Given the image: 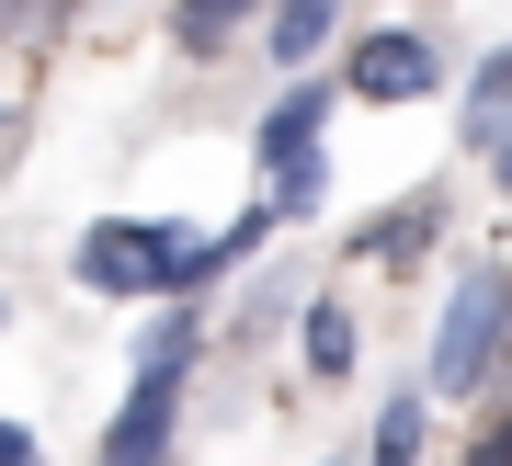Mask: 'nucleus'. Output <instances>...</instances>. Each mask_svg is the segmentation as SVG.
<instances>
[{
	"mask_svg": "<svg viewBox=\"0 0 512 466\" xmlns=\"http://www.w3.org/2000/svg\"><path fill=\"white\" fill-rule=\"evenodd\" d=\"M330 35H342V0H274V23H262V46H274L285 69H308Z\"/></svg>",
	"mask_w": 512,
	"mask_h": 466,
	"instance_id": "0eeeda50",
	"label": "nucleus"
},
{
	"mask_svg": "<svg viewBox=\"0 0 512 466\" xmlns=\"http://www.w3.org/2000/svg\"><path fill=\"white\" fill-rule=\"evenodd\" d=\"M171 410H183V376H137L114 432H103V466H160L171 455Z\"/></svg>",
	"mask_w": 512,
	"mask_h": 466,
	"instance_id": "39448f33",
	"label": "nucleus"
},
{
	"mask_svg": "<svg viewBox=\"0 0 512 466\" xmlns=\"http://www.w3.org/2000/svg\"><path fill=\"white\" fill-rule=\"evenodd\" d=\"M308 376H353V307H308Z\"/></svg>",
	"mask_w": 512,
	"mask_h": 466,
	"instance_id": "9b49d317",
	"label": "nucleus"
},
{
	"mask_svg": "<svg viewBox=\"0 0 512 466\" xmlns=\"http://www.w3.org/2000/svg\"><path fill=\"white\" fill-rule=\"evenodd\" d=\"M183 251L194 228H171V216H103V228H80L69 273L92 296H183Z\"/></svg>",
	"mask_w": 512,
	"mask_h": 466,
	"instance_id": "f03ea898",
	"label": "nucleus"
},
{
	"mask_svg": "<svg viewBox=\"0 0 512 466\" xmlns=\"http://www.w3.org/2000/svg\"><path fill=\"white\" fill-rule=\"evenodd\" d=\"M512 353V273L467 262L444 285V330H433V387L444 398H490V364Z\"/></svg>",
	"mask_w": 512,
	"mask_h": 466,
	"instance_id": "f257e3e1",
	"label": "nucleus"
},
{
	"mask_svg": "<svg viewBox=\"0 0 512 466\" xmlns=\"http://www.w3.org/2000/svg\"><path fill=\"white\" fill-rule=\"evenodd\" d=\"M490 182H501V194H512V126H501V148H490Z\"/></svg>",
	"mask_w": 512,
	"mask_h": 466,
	"instance_id": "2eb2a0df",
	"label": "nucleus"
},
{
	"mask_svg": "<svg viewBox=\"0 0 512 466\" xmlns=\"http://www.w3.org/2000/svg\"><path fill=\"white\" fill-rule=\"evenodd\" d=\"M342 91H353V103H433V91H444V57H433V35L387 23V35H365V46H353Z\"/></svg>",
	"mask_w": 512,
	"mask_h": 466,
	"instance_id": "20e7f679",
	"label": "nucleus"
},
{
	"mask_svg": "<svg viewBox=\"0 0 512 466\" xmlns=\"http://www.w3.org/2000/svg\"><path fill=\"white\" fill-rule=\"evenodd\" d=\"M251 12H262V0H171V35H183V57H217Z\"/></svg>",
	"mask_w": 512,
	"mask_h": 466,
	"instance_id": "9d476101",
	"label": "nucleus"
},
{
	"mask_svg": "<svg viewBox=\"0 0 512 466\" xmlns=\"http://www.w3.org/2000/svg\"><path fill=\"white\" fill-rule=\"evenodd\" d=\"M433 228H444V205H433V194H410V205H387V216H365V239H353V251L399 273V262H421V251H433Z\"/></svg>",
	"mask_w": 512,
	"mask_h": 466,
	"instance_id": "423d86ee",
	"label": "nucleus"
},
{
	"mask_svg": "<svg viewBox=\"0 0 512 466\" xmlns=\"http://www.w3.org/2000/svg\"><path fill=\"white\" fill-rule=\"evenodd\" d=\"M330 91L342 80H285V103L262 114V182H274V216H319V137H330Z\"/></svg>",
	"mask_w": 512,
	"mask_h": 466,
	"instance_id": "7ed1b4c3",
	"label": "nucleus"
},
{
	"mask_svg": "<svg viewBox=\"0 0 512 466\" xmlns=\"http://www.w3.org/2000/svg\"><path fill=\"white\" fill-rule=\"evenodd\" d=\"M467 466H512V421H501V432H490V444H478Z\"/></svg>",
	"mask_w": 512,
	"mask_h": 466,
	"instance_id": "4468645a",
	"label": "nucleus"
},
{
	"mask_svg": "<svg viewBox=\"0 0 512 466\" xmlns=\"http://www.w3.org/2000/svg\"><path fill=\"white\" fill-rule=\"evenodd\" d=\"M69 0H0V35H35V23H57Z\"/></svg>",
	"mask_w": 512,
	"mask_h": 466,
	"instance_id": "f8f14e48",
	"label": "nucleus"
},
{
	"mask_svg": "<svg viewBox=\"0 0 512 466\" xmlns=\"http://www.w3.org/2000/svg\"><path fill=\"white\" fill-rule=\"evenodd\" d=\"M501 126H512V46L478 57V80H467V148H478V160L501 148Z\"/></svg>",
	"mask_w": 512,
	"mask_h": 466,
	"instance_id": "6e6552de",
	"label": "nucleus"
},
{
	"mask_svg": "<svg viewBox=\"0 0 512 466\" xmlns=\"http://www.w3.org/2000/svg\"><path fill=\"white\" fill-rule=\"evenodd\" d=\"M421 421H433L421 387H399V398L376 410V432H365V466H421Z\"/></svg>",
	"mask_w": 512,
	"mask_h": 466,
	"instance_id": "1a4fd4ad",
	"label": "nucleus"
},
{
	"mask_svg": "<svg viewBox=\"0 0 512 466\" xmlns=\"http://www.w3.org/2000/svg\"><path fill=\"white\" fill-rule=\"evenodd\" d=\"M0 466H46V444H35L23 421H0Z\"/></svg>",
	"mask_w": 512,
	"mask_h": 466,
	"instance_id": "ddd939ff",
	"label": "nucleus"
}]
</instances>
